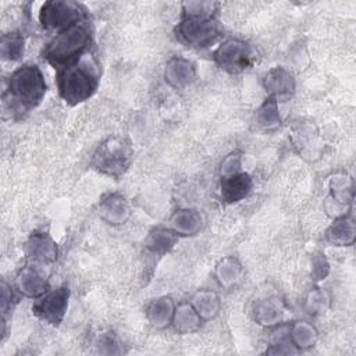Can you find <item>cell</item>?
Returning a JSON list of instances; mask_svg holds the SVG:
<instances>
[{"label": "cell", "instance_id": "1", "mask_svg": "<svg viewBox=\"0 0 356 356\" xmlns=\"http://www.w3.org/2000/svg\"><path fill=\"white\" fill-rule=\"evenodd\" d=\"M214 3H186L182 21L177 26V38L192 47H206L220 35L214 15Z\"/></svg>", "mask_w": 356, "mask_h": 356}, {"label": "cell", "instance_id": "2", "mask_svg": "<svg viewBox=\"0 0 356 356\" xmlns=\"http://www.w3.org/2000/svg\"><path fill=\"white\" fill-rule=\"evenodd\" d=\"M99 74L93 61L79 58L71 65L60 68L57 86L60 96L70 104H78L88 100L96 90Z\"/></svg>", "mask_w": 356, "mask_h": 356}, {"label": "cell", "instance_id": "3", "mask_svg": "<svg viewBox=\"0 0 356 356\" xmlns=\"http://www.w3.org/2000/svg\"><path fill=\"white\" fill-rule=\"evenodd\" d=\"M46 93V82L36 64H24L17 68L8 81V95L13 110L25 111L40 103Z\"/></svg>", "mask_w": 356, "mask_h": 356}, {"label": "cell", "instance_id": "4", "mask_svg": "<svg viewBox=\"0 0 356 356\" xmlns=\"http://www.w3.org/2000/svg\"><path fill=\"white\" fill-rule=\"evenodd\" d=\"M90 42L89 31L85 25L75 24L58 32L44 47L43 57L54 67L64 68L78 61Z\"/></svg>", "mask_w": 356, "mask_h": 356}, {"label": "cell", "instance_id": "5", "mask_svg": "<svg viewBox=\"0 0 356 356\" xmlns=\"http://www.w3.org/2000/svg\"><path fill=\"white\" fill-rule=\"evenodd\" d=\"M132 149L122 138H108L93 154L92 165L103 174L120 177L129 165Z\"/></svg>", "mask_w": 356, "mask_h": 356}, {"label": "cell", "instance_id": "6", "mask_svg": "<svg viewBox=\"0 0 356 356\" xmlns=\"http://www.w3.org/2000/svg\"><path fill=\"white\" fill-rule=\"evenodd\" d=\"M83 15L85 13L81 6L74 1L51 0L42 6L39 19L44 29H57L61 32L75 24H79Z\"/></svg>", "mask_w": 356, "mask_h": 356}, {"label": "cell", "instance_id": "7", "mask_svg": "<svg viewBox=\"0 0 356 356\" xmlns=\"http://www.w3.org/2000/svg\"><path fill=\"white\" fill-rule=\"evenodd\" d=\"M213 57L220 68L231 74H236L249 67L252 60V49L242 40L228 39L217 47Z\"/></svg>", "mask_w": 356, "mask_h": 356}, {"label": "cell", "instance_id": "8", "mask_svg": "<svg viewBox=\"0 0 356 356\" xmlns=\"http://www.w3.org/2000/svg\"><path fill=\"white\" fill-rule=\"evenodd\" d=\"M70 289L67 286H61L50 293H47L43 299H40L36 305H33V313L43 321L58 325L68 307Z\"/></svg>", "mask_w": 356, "mask_h": 356}, {"label": "cell", "instance_id": "9", "mask_svg": "<svg viewBox=\"0 0 356 356\" xmlns=\"http://www.w3.org/2000/svg\"><path fill=\"white\" fill-rule=\"evenodd\" d=\"M165 81L175 89H182L191 85L196 78V70L192 61L184 57H172L164 71Z\"/></svg>", "mask_w": 356, "mask_h": 356}, {"label": "cell", "instance_id": "10", "mask_svg": "<svg viewBox=\"0 0 356 356\" xmlns=\"http://www.w3.org/2000/svg\"><path fill=\"white\" fill-rule=\"evenodd\" d=\"M252 189V178L248 172H235L221 177V197L225 203H236L246 197Z\"/></svg>", "mask_w": 356, "mask_h": 356}, {"label": "cell", "instance_id": "11", "mask_svg": "<svg viewBox=\"0 0 356 356\" xmlns=\"http://www.w3.org/2000/svg\"><path fill=\"white\" fill-rule=\"evenodd\" d=\"M264 88L274 100L289 97L295 90V81L292 74L286 70L275 67L270 70L264 78Z\"/></svg>", "mask_w": 356, "mask_h": 356}, {"label": "cell", "instance_id": "12", "mask_svg": "<svg viewBox=\"0 0 356 356\" xmlns=\"http://www.w3.org/2000/svg\"><path fill=\"white\" fill-rule=\"evenodd\" d=\"M15 286L19 292L29 298H38L47 291V282L33 267H24L15 278Z\"/></svg>", "mask_w": 356, "mask_h": 356}, {"label": "cell", "instance_id": "13", "mask_svg": "<svg viewBox=\"0 0 356 356\" xmlns=\"http://www.w3.org/2000/svg\"><path fill=\"white\" fill-rule=\"evenodd\" d=\"M129 206L124 196L111 193L100 203V217L108 224H122L129 217Z\"/></svg>", "mask_w": 356, "mask_h": 356}, {"label": "cell", "instance_id": "14", "mask_svg": "<svg viewBox=\"0 0 356 356\" xmlns=\"http://www.w3.org/2000/svg\"><path fill=\"white\" fill-rule=\"evenodd\" d=\"M28 256L35 261L51 263L57 257V246L47 234H33L26 245Z\"/></svg>", "mask_w": 356, "mask_h": 356}, {"label": "cell", "instance_id": "15", "mask_svg": "<svg viewBox=\"0 0 356 356\" xmlns=\"http://www.w3.org/2000/svg\"><path fill=\"white\" fill-rule=\"evenodd\" d=\"M325 238L330 243L337 246L352 245L355 239V222L350 217L338 218L327 231Z\"/></svg>", "mask_w": 356, "mask_h": 356}, {"label": "cell", "instance_id": "16", "mask_svg": "<svg viewBox=\"0 0 356 356\" xmlns=\"http://www.w3.org/2000/svg\"><path fill=\"white\" fill-rule=\"evenodd\" d=\"M174 305L171 298H159L154 299L146 310V316L149 318V321L159 327L163 328L165 327L170 321H172V316H174Z\"/></svg>", "mask_w": 356, "mask_h": 356}, {"label": "cell", "instance_id": "17", "mask_svg": "<svg viewBox=\"0 0 356 356\" xmlns=\"http://www.w3.org/2000/svg\"><path fill=\"white\" fill-rule=\"evenodd\" d=\"M202 317L189 303H181L172 316V323L179 332H191L200 325Z\"/></svg>", "mask_w": 356, "mask_h": 356}, {"label": "cell", "instance_id": "18", "mask_svg": "<svg viewBox=\"0 0 356 356\" xmlns=\"http://www.w3.org/2000/svg\"><path fill=\"white\" fill-rule=\"evenodd\" d=\"M171 224L177 234L193 235L202 227V217L195 210H178L172 216Z\"/></svg>", "mask_w": 356, "mask_h": 356}, {"label": "cell", "instance_id": "19", "mask_svg": "<svg viewBox=\"0 0 356 356\" xmlns=\"http://www.w3.org/2000/svg\"><path fill=\"white\" fill-rule=\"evenodd\" d=\"M178 241V234L174 229H167V228H156L147 238V249L152 250L153 253L163 254L168 252L175 242Z\"/></svg>", "mask_w": 356, "mask_h": 356}, {"label": "cell", "instance_id": "20", "mask_svg": "<svg viewBox=\"0 0 356 356\" xmlns=\"http://www.w3.org/2000/svg\"><path fill=\"white\" fill-rule=\"evenodd\" d=\"M192 306L202 318H211L220 310V299L214 292L200 291L193 296Z\"/></svg>", "mask_w": 356, "mask_h": 356}, {"label": "cell", "instance_id": "21", "mask_svg": "<svg viewBox=\"0 0 356 356\" xmlns=\"http://www.w3.org/2000/svg\"><path fill=\"white\" fill-rule=\"evenodd\" d=\"M0 53L4 60L17 61L24 54V36L19 32H10L1 36Z\"/></svg>", "mask_w": 356, "mask_h": 356}, {"label": "cell", "instance_id": "22", "mask_svg": "<svg viewBox=\"0 0 356 356\" xmlns=\"http://www.w3.org/2000/svg\"><path fill=\"white\" fill-rule=\"evenodd\" d=\"M256 122L260 127L264 128H271L280 124V114H278V106H277V100H274L273 97H268L261 106L260 108L256 111Z\"/></svg>", "mask_w": 356, "mask_h": 356}, {"label": "cell", "instance_id": "23", "mask_svg": "<svg viewBox=\"0 0 356 356\" xmlns=\"http://www.w3.org/2000/svg\"><path fill=\"white\" fill-rule=\"evenodd\" d=\"M289 337L295 346L309 348L316 341V331L306 321H299L289 330Z\"/></svg>", "mask_w": 356, "mask_h": 356}, {"label": "cell", "instance_id": "24", "mask_svg": "<svg viewBox=\"0 0 356 356\" xmlns=\"http://www.w3.org/2000/svg\"><path fill=\"white\" fill-rule=\"evenodd\" d=\"M216 274L221 282V285H231L232 282H235L239 275H241V266L238 264L236 260H234L232 257L224 259L220 261V264L217 266Z\"/></svg>", "mask_w": 356, "mask_h": 356}, {"label": "cell", "instance_id": "25", "mask_svg": "<svg viewBox=\"0 0 356 356\" xmlns=\"http://www.w3.org/2000/svg\"><path fill=\"white\" fill-rule=\"evenodd\" d=\"M280 310L268 303H260L256 307L254 317L260 321V324H275L280 320Z\"/></svg>", "mask_w": 356, "mask_h": 356}, {"label": "cell", "instance_id": "26", "mask_svg": "<svg viewBox=\"0 0 356 356\" xmlns=\"http://www.w3.org/2000/svg\"><path fill=\"white\" fill-rule=\"evenodd\" d=\"M241 171V156L238 153H232L227 156L221 164V177L231 175Z\"/></svg>", "mask_w": 356, "mask_h": 356}, {"label": "cell", "instance_id": "27", "mask_svg": "<svg viewBox=\"0 0 356 356\" xmlns=\"http://www.w3.org/2000/svg\"><path fill=\"white\" fill-rule=\"evenodd\" d=\"M318 256H320L318 259L313 260V274H314L316 280H321L323 277H325L327 270H328V264H327L325 259L321 254H318Z\"/></svg>", "mask_w": 356, "mask_h": 356}, {"label": "cell", "instance_id": "28", "mask_svg": "<svg viewBox=\"0 0 356 356\" xmlns=\"http://www.w3.org/2000/svg\"><path fill=\"white\" fill-rule=\"evenodd\" d=\"M11 298H13L11 291H10L8 286L3 282V284H1V310H3L4 313H6V310H7L8 305H10Z\"/></svg>", "mask_w": 356, "mask_h": 356}]
</instances>
